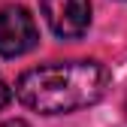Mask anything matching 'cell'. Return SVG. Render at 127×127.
<instances>
[{
	"mask_svg": "<svg viewBox=\"0 0 127 127\" xmlns=\"http://www.w3.org/2000/svg\"><path fill=\"white\" fill-rule=\"evenodd\" d=\"M109 88V70L100 61L42 64L18 76L15 97L39 115H70L103 100Z\"/></svg>",
	"mask_w": 127,
	"mask_h": 127,
	"instance_id": "cell-1",
	"label": "cell"
},
{
	"mask_svg": "<svg viewBox=\"0 0 127 127\" xmlns=\"http://www.w3.org/2000/svg\"><path fill=\"white\" fill-rule=\"evenodd\" d=\"M39 42L36 21L24 6L0 9V58H18Z\"/></svg>",
	"mask_w": 127,
	"mask_h": 127,
	"instance_id": "cell-2",
	"label": "cell"
},
{
	"mask_svg": "<svg viewBox=\"0 0 127 127\" xmlns=\"http://www.w3.org/2000/svg\"><path fill=\"white\" fill-rule=\"evenodd\" d=\"M39 9L61 39H79L91 27V0H39Z\"/></svg>",
	"mask_w": 127,
	"mask_h": 127,
	"instance_id": "cell-3",
	"label": "cell"
},
{
	"mask_svg": "<svg viewBox=\"0 0 127 127\" xmlns=\"http://www.w3.org/2000/svg\"><path fill=\"white\" fill-rule=\"evenodd\" d=\"M9 97H12V91H9V85H6V79L0 76V109L9 103Z\"/></svg>",
	"mask_w": 127,
	"mask_h": 127,
	"instance_id": "cell-4",
	"label": "cell"
},
{
	"mask_svg": "<svg viewBox=\"0 0 127 127\" xmlns=\"http://www.w3.org/2000/svg\"><path fill=\"white\" fill-rule=\"evenodd\" d=\"M0 127H30V124H27V121H21V118H12V121L0 124Z\"/></svg>",
	"mask_w": 127,
	"mask_h": 127,
	"instance_id": "cell-5",
	"label": "cell"
}]
</instances>
